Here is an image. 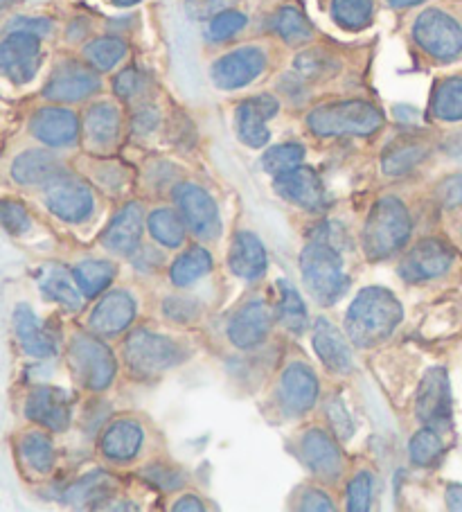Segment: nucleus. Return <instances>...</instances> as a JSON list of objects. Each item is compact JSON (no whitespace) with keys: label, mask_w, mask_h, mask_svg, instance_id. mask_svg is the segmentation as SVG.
Wrapping results in <instances>:
<instances>
[{"label":"nucleus","mask_w":462,"mask_h":512,"mask_svg":"<svg viewBox=\"0 0 462 512\" xmlns=\"http://www.w3.org/2000/svg\"><path fill=\"white\" fill-rule=\"evenodd\" d=\"M402 316V303L393 291L368 287L350 305L345 328H348V337L354 346L372 348L395 332L397 325L402 323Z\"/></svg>","instance_id":"1"},{"label":"nucleus","mask_w":462,"mask_h":512,"mask_svg":"<svg viewBox=\"0 0 462 512\" xmlns=\"http://www.w3.org/2000/svg\"><path fill=\"white\" fill-rule=\"evenodd\" d=\"M302 280L318 303L334 305L345 289H348V276L343 271V258L334 244L314 237L300 253Z\"/></svg>","instance_id":"2"},{"label":"nucleus","mask_w":462,"mask_h":512,"mask_svg":"<svg viewBox=\"0 0 462 512\" xmlns=\"http://www.w3.org/2000/svg\"><path fill=\"white\" fill-rule=\"evenodd\" d=\"M411 237V215L406 206L395 197H384L372 206L366 231H363V249L370 260H384L402 249Z\"/></svg>","instance_id":"3"},{"label":"nucleus","mask_w":462,"mask_h":512,"mask_svg":"<svg viewBox=\"0 0 462 512\" xmlns=\"http://www.w3.org/2000/svg\"><path fill=\"white\" fill-rule=\"evenodd\" d=\"M307 125L316 136H370L384 125V116L368 102L350 100L314 109Z\"/></svg>","instance_id":"4"},{"label":"nucleus","mask_w":462,"mask_h":512,"mask_svg":"<svg viewBox=\"0 0 462 512\" xmlns=\"http://www.w3.org/2000/svg\"><path fill=\"white\" fill-rule=\"evenodd\" d=\"M124 359L136 375L154 377L179 364L183 350L179 343L161 334L138 330L124 343Z\"/></svg>","instance_id":"5"},{"label":"nucleus","mask_w":462,"mask_h":512,"mask_svg":"<svg viewBox=\"0 0 462 512\" xmlns=\"http://www.w3.org/2000/svg\"><path fill=\"white\" fill-rule=\"evenodd\" d=\"M68 361L75 377L91 391L109 388L115 377V368H118L109 346H104L100 339L86 337V334H79L70 341Z\"/></svg>","instance_id":"6"},{"label":"nucleus","mask_w":462,"mask_h":512,"mask_svg":"<svg viewBox=\"0 0 462 512\" xmlns=\"http://www.w3.org/2000/svg\"><path fill=\"white\" fill-rule=\"evenodd\" d=\"M413 37L424 52L440 61L462 55V25L440 10H426L415 21Z\"/></svg>","instance_id":"7"},{"label":"nucleus","mask_w":462,"mask_h":512,"mask_svg":"<svg viewBox=\"0 0 462 512\" xmlns=\"http://www.w3.org/2000/svg\"><path fill=\"white\" fill-rule=\"evenodd\" d=\"M174 201L192 235H197L199 240H217L221 219L215 199L206 190L192 183H181L174 190Z\"/></svg>","instance_id":"8"},{"label":"nucleus","mask_w":462,"mask_h":512,"mask_svg":"<svg viewBox=\"0 0 462 512\" xmlns=\"http://www.w3.org/2000/svg\"><path fill=\"white\" fill-rule=\"evenodd\" d=\"M48 208L68 224H82L93 213V192L75 176L59 174L46 183Z\"/></svg>","instance_id":"9"},{"label":"nucleus","mask_w":462,"mask_h":512,"mask_svg":"<svg viewBox=\"0 0 462 512\" xmlns=\"http://www.w3.org/2000/svg\"><path fill=\"white\" fill-rule=\"evenodd\" d=\"M41 66L39 37L28 32H10L0 43V68L14 84H28Z\"/></svg>","instance_id":"10"},{"label":"nucleus","mask_w":462,"mask_h":512,"mask_svg":"<svg viewBox=\"0 0 462 512\" xmlns=\"http://www.w3.org/2000/svg\"><path fill=\"white\" fill-rule=\"evenodd\" d=\"M266 68V55L255 46H246L228 52L226 57L212 64L210 77L217 88H224V91H235V88L248 86L255 82L257 77L264 73Z\"/></svg>","instance_id":"11"},{"label":"nucleus","mask_w":462,"mask_h":512,"mask_svg":"<svg viewBox=\"0 0 462 512\" xmlns=\"http://www.w3.org/2000/svg\"><path fill=\"white\" fill-rule=\"evenodd\" d=\"M417 418L433 429L451 422V386L444 368H431L417 388Z\"/></svg>","instance_id":"12"},{"label":"nucleus","mask_w":462,"mask_h":512,"mask_svg":"<svg viewBox=\"0 0 462 512\" xmlns=\"http://www.w3.org/2000/svg\"><path fill=\"white\" fill-rule=\"evenodd\" d=\"M453 264V251L440 240H422L406 253L399 273L408 282H422L440 278Z\"/></svg>","instance_id":"13"},{"label":"nucleus","mask_w":462,"mask_h":512,"mask_svg":"<svg viewBox=\"0 0 462 512\" xmlns=\"http://www.w3.org/2000/svg\"><path fill=\"white\" fill-rule=\"evenodd\" d=\"M97 88H100V77L91 68L77 64V61H64L52 73L50 82L43 88V95L52 102H79L93 95Z\"/></svg>","instance_id":"14"},{"label":"nucleus","mask_w":462,"mask_h":512,"mask_svg":"<svg viewBox=\"0 0 462 512\" xmlns=\"http://www.w3.org/2000/svg\"><path fill=\"white\" fill-rule=\"evenodd\" d=\"M275 190L282 199H287L296 206L305 210H318L325 208V185L312 167H296L280 176H275Z\"/></svg>","instance_id":"15"},{"label":"nucleus","mask_w":462,"mask_h":512,"mask_svg":"<svg viewBox=\"0 0 462 512\" xmlns=\"http://www.w3.org/2000/svg\"><path fill=\"white\" fill-rule=\"evenodd\" d=\"M280 104L273 95H257L239 104L237 109V134L248 147H264L269 143V129L266 120L278 113Z\"/></svg>","instance_id":"16"},{"label":"nucleus","mask_w":462,"mask_h":512,"mask_svg":"<svg viewBox=\"0 0 462 512\" xmlns=\"http://www.w3.org/2000/svg\"><path fill=\"white\" fill-rule=\"evenodd\" d=\"M280 400L289 416H302L318 400V379L305 364H291L280 379Z\"/></svg>","instance_id":"17"},{"label":"nucleus","mask_w":462,"mask_h":512,"mask_svg":"<svg viewBox=\"0 0 462 512\" xmlns=\"http://www.w3.org/2000/svg\"><path fill=\"white\" fill-rule=\"evenodd\" d=\"M271 330V312L264 300H251L239 310L228 323V339L237 348L251 350L269 337Z\"/></svg>","instance_id":"18"},{"label":"nucleus","mask_w":462,"mask_h":512,"mask_svg":"<svg viewBox=\"0 0 462 512\" xmlns=\"http://www.w3.org/2000/svg\"><path fill=\"white\" fill-rule=\"evenodd\" d=\"M25 416L39 425L64 431L70 422V397L55 386H39L25 402Z\"/></svg>","instance_id":"19"},{"label":"nucleus","mask_w":462,"mask_h":512,"mask_svg":"<svg viewBox=\"0 0 462 512\" xmlns=\"http://www.w3.org/2000/svg\"><path fill=\"white\" fill-rule=\"evenodd\" d=\"M30 129L41 143H46L50 147H68L77 140L79 122L73 111L46 107L34 113Z\"/></svg>","instance_id":"20"},{"label":"nucleus","mask_w":462,"mask_h":512,"mask_svg":"<svg viewBox=\"0 0 462 512\" xmlns=\"http://www.w3.org/2000/svg\"><path fill=\"white\" fill-rule=\"evenodd\" d=\"M302 456L309 470L321 476V479H336L343 470L341 449L336 447L334 438L323 429H309L302 436Z\"/></svg>","instance_id":"21"},{"label":"nucleus","mask_w":462,"mask_h":512,"mask_svg":"<svg viewBox=\"0 0 462 512\" xmlns=\"http://www.w3.org/2000/svg\"><path fill=\"white\" fill-rule=\"evenodd\" d=\"M314 350L325 368L332 373L348 375L352 370V350L343 332L327 319H318L314 325Z\"/></svg>","instance_id":"22"},{"label":"nucleus","mask_w":462,"mask_h":512,"mask_svg":"<svg viewBox=\"0 0 462 512\" xmlns=\"http://www.w3.org/2000/svg\"><path fill=\"white\" fill-rule=\"evenodd\" d=\"M133 316H136V303L127 291H111L91 314V328L102 337H111V334L127 330Z\"/></svg>","instance_id":"23"},{"label":"nucleus","mask_w":462,"mask_h":512,"mask_svg":"<svg viewBox=\"0 0 462 512\" xmlns=\"http://www.w3.org/2000/svg\"><path fill=\"white\" fill-rule=\"evenodd\" d=\"M142 240V208L140 203H127L111 226L102 235V242L109 251L129 255L140 246Z\"/></svg>","instance_id":"24"},{"label":"nucleus","mask_w":462,"mask_h":512,"mask_svg":"<svg viewBox=\"0 0 462 512\" xmlns=\"http://www.w3.org/2000/svg\"><path fill=\"white\" fill-rule=\"evenodd\" d=\"M266 251L257 235L242 231L233 237L228 253V267L237 278L244 280H257L266 273Z\"/></svg>","instance_id":"25"},{"label":"nucleus","mask_w":462,"mask_h":512,"mask_svg":"<svg viewBox=\"0 0 462 512\" xmlns=\"http://www.w3.org/2000/svg\"><path fill=\"white\" fill-rule=\"evenodd\" d=\"M14 330L19 337L21 348L28 352L34 359H48L57 352V341L41 328L37 319L28 305H19L14 310Z\"/></svg>","instance_id":"26"},{"label":"nucleus","mask_w":462,"mask_h":512,"mask_svg":"<svg viewBox=\"0 0 462 512\" xmlns=\"http://www.w3.org/2000/svg\"><path fill=\"white\" fill-rule=\"evenodd\" d=\"M59 174H64V167H61L59 158L46 152V149H30V152L16 156L12 163L14 181L21 185L50 183Z\"/></svg>","instance_id":"27"},{"label":"nucleus","mask_w":462,"mask_h":512,"mask_svg":"<svg viewBox=\"0 0 462 512\" xmlns=\"http://www.w3.org/2000/svg\"><path fill=\"white\" fill-rule=\"evenodd\" d=\"M142 445V429L138 422L120 420L106 429L102 438V452L111 461H131Z\"/></svg>","instance_id":"28"},{"label":"nucleus","mask_w":462,"mask_h":512,"mask_svg":"<svg viewBox=\"0 0 462 512\" xmlns=\"http://www.w3.org/2000/svg\"><path fill=\"white\" fill-rule=\"evenodd\" d=\"M86 138L95 147H111L120 136V111L113 104H95L86 113Z\"/></svg>","instance_id":"29"},{"label":"nucleus","mask_w":462,"mask_h":512,"mask_svg":"<svg viewBox=\"0 0 462 512\" xmlns=\"http://www.w3.org/2000/svg\"><path fill=\"white\" fill-rule=\"evenodd\" d=\"M113 490H115L113 476H109L106 472H93L70 485L68 492L64 494V501L68 506H75V508L93 506L97 501L109 499Z\"/></svg>","instance_id":"30"},{"label":"nucleus","mask_w":462,"mask_h":512,"mask_svg":"<svg viewBox=\"0 0 462 512\" xmlns=\"http://www.w3.org/2000/svg\"><path fill=\"white\" fill-rule=\"evenodd\" d=\"M41 289L50 300L61 303L68 310L77 312L82 307V296H79L77 280L73 282V276L64 267H46L41 273Z\"/></svg>","instance_id":"31"},{"label":"nucleus","mask_w":462,"mask_h":512,"mask_svg":"<svg viewBox=\"0 0 462 512\" xmlns=\"http://www.w3.org/2000/svg\"><path fill=\"white\" fill-rule=\"evenodd\" d=\"M280 303H278V319L293 334H302L307 328V307L305 300L298 294V289L287 280H278Z\"/></svg>","instance_id":"32"},{"label":"nucleus","mask_w":462,"mask_h":512,"mask_svg":"<svg viewBox=\"0 0 462 512\" xmlns=\"http://www.w3.org/2000/svg\"><path fill=\"white\" fill-rule=\"evenodd\" d=\"M426 156L424 143H417V140H402V143H395L386 149L384 161L381 167L390 176H402L411 172L415 165H420Z\"/></svg>","instance_id":"33"},{"label":"nucleus","mask_w":462,"mask_h":512,"mask_svg":"<svg viewBox=\"0 0 462 512\" xmlns=\"http://www.w3.org/2000/svg\"><path fill=\"white\" fill-rule=\"evenodd\" d=\"M433 116L444 122L462 120V77H449L433 93Z\"/></svg>","instance_id":"34"},{"label":"nucleus","mask_w":462,"mask_h":512,"mask_svg":"<svg viewBox=\"0 0 462 512\" xmlns=\"http://www.w3.org/2000/svg\"><path fill=\"white\" fill-rule=\"evenodd\" d=\"M212 269V258L206 249H199V246H192L190 251H185L179 260L174 262L170 271L172 282L179 287H188L192 282L206 276Z\"/></svg>","instance_id":"35"},{"label":"nucleus","mask_w":462,"mask_h":512,"mask_svg":"<svg viewBox=\"0 0 462 512\" xmlns=\"http://www.w3.org/2000/svg\"><path fill=\"white\" fill-rule=\"evenodd\" d=\"M113 276H115V267L111 262H104V260H86L75 267L77 285L88 298H95L97 294H102V291L111 285Z\"/></svg>","instance_id":"36"},{"label":"nucleus","mask_w":462,"mask_h":512,"mask_svg":"<svg viewBox=\"0 0 462 512\" xmlns=\"http://www.w3.org/2000/svg\"><path fill=\"white\" fill-rule=\"evenodd\" d=\"M149 233L167 249H176V246L183 244L185 228L179 213H174L170 208H158L149 215Z\"/></svg>","instance_id":"37"},{"label":"nucleus","mask_w":462,"mask_h":512,"mask_svg":"<svg viewBox=\"0 0 462 512\" xmlns=\"http://www.w3.org/2000/svg\"><path fill=\"white\" fill-rule=\"evenodd\" d=\"M127 55V43L115 37H102L88 43L84 57L95 70H111Z\"/></svg>","instance_id":"38"},{"label":"nucleus","mask_w":462,"mask_h":512,"mask_svg":"<svg viewBox=\"0 0 462 512\" xmlns=\"http://www.w3.org/2000/svg\"><path fill=\"white\" fill-rule=\"evenodd\" d=\"M375 0H332L334 21L345 30H363L370 25Z\"/></svg>","instance_id":"39"},{"label":"nucleus","mask_w":462,"mask_h":512,"mask_svg":"<svg viewBox=\"0 0 462 512\" xmlns=\"http://www.w3.org/2000/svg\"><path fill=\"white\" fill-rule=\"evenodd\" d=\"M275 30H278L280 37L291 43V46H298V43H305L312 39L314 28L312 23L307 21V16L302 14L298 7H282L275 16Z\"/></svg>","instance_id":"40"},{"label":"nucleus","mask_w":462,"mask_h":512,"mask_svg":"<svg viewBox=\"0 0 462 512\" xmlns=\"http://www.w3.org/2000/svg\"><path fill=\"white\" fill-rule=\"evenodd\" d=\"M21 456L32 470L46 474L52 470L55 463V454H52V443L48 436H43L41 431H30L28 436L21 440Z\"/></svg>","instance_id":"41"},{"label":"nucleus","mask_w":462,"mask_h":512,"mask_svg":"<svg viewBox=\"0 0 462 512\" xmlns=\"http://www.w3.org/2000/svg\"><path fill=\"white\" fill-rule=\"evenodd\" d=\"M302 158H305V149H302V145H296V143L275 145L262 156V167H264V172L280 176L284 172L300 167Z\"/></svg>","instance_id":"42"},{"label":"nucleus","mask_w":462,"mask_h":512,"mask_svg":"<svg viewBox=\"0 0 462 512\" xmlns=\"http://www.w3.org/2000/svg\"><path fill=\"white\" fill-rule=\"evenodd\" d=\"M442 440L438 436V431L433 427H426L411 438V445H408V454H411V461L420 467H429L433 463H438V458L442 456Z\"/></svg>","instance_id":"43"},{"label":"nucleus","mask_w":462,"mask_h":512,"mask_svg":"<svg viewBox=\"0 0 462 512\" xmlns=\"http://www.w3.org/2000/svg\"><path fill=\"white\" fill-rule=\"evenodd\" d=\"M246 28V16L242 12L235 10H224L212 16V21L208 25V39L210 41H228L230 37H235L237 32H242Z\"/></svg>","instance_id":"44"},{"label":"nucleus","mask_w":462,"mask_h":512,"mask_svg":"<svg viewBox=\"0 0 462 512\" xmlns=\"http://www.w3.org/2000/svg\"><path fill=\"white\" fill-rule=\"evenodd\" d=\"M372 492H375V479H372V474L361 472L354 476L348 485V510L366 512L370 508Z\"/></svg>","instance_id":"45"},{"label":"nucleus","mask_w":462,"mask_h":512,"mask_svg":"<svg viewBox=\"0 0 462 512\" xmlns=\"http://www.w3.org/2000/svg\"><path fill=\"white\" fill-rule=\"evenodd\" d=\"M0 219H3V226L7 233L12 235H21L30 228V217L28 210H25L21 203L5 199L0 203Z\"/></svg>","instance_id":"46"},{"label":"nucleus","mask_w":462,"mask_h":512,"mask_svg":"<svg viewBox=\"0 0 462 512\" xmlns=\"http://www.w3.org/2000/svg\"><path fill=\"white\" fill-rule=\"evenodd\" d=\"M163 312L167 319L179 321V323H190L197 319L201 307L197 300H192V298H167L163 305Z\"/></svg>","instance_id":"47"},{"label":"nucleus","mask_w":462,"mask_h":512,"mask_svg":"<svg viewBox=\"0 0 462 512\" xmlns=\"http://www.w3.org/2000/svg\"><path fill=\"white\" fill-rule=\"evenodd\" d=\"M115 93H118L122 100H133V97L142 93L145 88V77H142L136 68H127L115 77Z\"/></svg>","instance_id":"48"},{"label":"nucleus","mask_w":462,"mask_h":512,"mask_svg":"<svg viewBox=\"0 0 462 512\" xmlns=\"http://www.w3.org/2000/svg\"><path fill=\"white\" fill-rule=\"evenodd\" d=\"M327 418H330V425L334 429V434L341 440H348L352 436V420L350 413L345 411V404L341 400H332L330 406H327Z\"/></svg>","instance_id":"49"},{"label":"nucleus","mask_w":462,"mask_h":512,"mask_svg":"<svg viewBox=\"0 0 462 512\" xmlns=\"http://www.w3.org/2000/svg\"><path fill=\"white\" fill-rule=\"evenodd\" d=\"M145 476L151 483L158 485V488H163V490H176L183 485V474H179L176 470H170V467H163V465L151 467V470L145 472Z\"/></svg>","instance_id":"50"},{"label":"nucleus","mask_w":462,"mask_h":512,"mask_svg":"<svg viewBox=\"0 0 462 512\" xmlns=\"http://www.w3.org/2000/svg\"><path fill=\"white\" fill-rule=\"evenodd\" d=\"M10 32H28L34 34V37H48L52 32V23L48 19H32V16H19L10 23Z\"/></svg>","instance_id":"51"},{"label":"nucleus","mask_w":462,"mask_h":512,"mask_svg":"<svg viewBox=\"0 0 462 512\" xmlns=\"http://www.w3.org/2000/svg\"><path fill=\"white\" fill-rule=\"evenodd\" d=\"M438 199L444 203L447 208L453 206H462V174L449 176L438 185Z\"/></svg>","instance_id":"52"},{"label":"nucleus","mask_w":462,"mask_h":512,"mask_svg":"<svg viewBox=\"0 0 462 512\" xmlns=\"http://www.w3.org/2000/svg\"><path fill=\"white\" fill-rule=\"evenodd\" d=\"M300 510H316V512H330L334 510L332 499L321 490H307L300 499Z\"/></svg>","instance_id":"53"},{"label":"nucleus","mask_w":462,"mask_h":512,"mask_svg":"<svg viewBox=\"0 0 462 512\" xmlns=\"http://www.w3.org/2000/svg\"><path fill=\"white\" fill-rule=\"evenodd\" d=\"M226 0H190L188 3V12L194 19H206V16L215 14Z\"/></svg>","instance_id":"54"},{"label":"nucleus","mask_w":462,"mask_h":512,"mask_svg":"<svg viewBox=\"0 0 462 512\" xmlns=\"http://www.w3.org/2000/svg\"><path fill=\"white\" fill-rule=\"evenodd\" d=\"M156 122H158L156 113L151 109H145V111L138 113L136 120H133V127H136V131H140V134H147L149 129L156 127Z\"/></svg>","instance_id":"55"},{"label":"nucleus","mask_w":462,"mask_h":512,"mask_svg":"<svg viewBox=\"0 0 462 512\" xmlns=\"http://www.w3.org/2000/svg\"><path fill=\"white\" fill-rule=\"evenodd\" d=\"M447 506L451 510H462V485L453 483L447 488Z\"/></svg>","instance_id":"56"},{"label":"nucleus","mask_w":462,"mask_h":512,"mask_svg":"<svg viewBox=\"0 0 462 512\" xmlns=\"http://www.w3.org/2000/svg\"><path fill=\"white\" fill-rule=\"evenodd\" d=\"M174 510L176 512H185V510H192V512H201L203 510V503L197 497H183L174 503Z\"/></svg>","instance_id":"57"},{"label":"nucleus","mask_w":462,"mask_h":512,"mask_svg":"<svg viewBox=\"0 0 462 512\" xmlns=\"http://www.w3.org/2000/svg\"><path fill=\"white\" fill-rule=\"evenodd\" d=\"M444 149H447V154L458 158V161H462V131H458L456 136H451L447 140V145H444Z\"/></svg>","instance_id":"58"},{"label":"nucleus","mask_w":462,"mask_h":512,"mask_svg":"<svg viewBox=\"0 0 462 512\" xmlns=\"http://www.w3.org/2000/svg\"><path fill=\"white\" fill-rule=\"evenodd\" d=\"M388 3L393 7H411V5L422 3V0H388Z\"/></svg>","instance_id":"59"},{"label":"nucleus","mask_w":462,"mask_h":512,"mask_svg":"<svg viewBox=\"0 0 462 512\" xmlns=\"http://www.w3.org/2000/svg\"><path fill=\"white\" fill-rule=\"evenodd\" d=\"M136 3H140V0H113V5H118V7H131Z\"/></svg>","instance_id":"60"},{"label":"nucleus","mask_w":462,"mask_h":512,"mask_svg":"<svg viewBox=\"0 0 462 512\" xmlns=\"http://www.w3.org/2000/svg\"><path fill=\"white\" fill-rule=\"evenodd\" d=\"M7 3H12V0H5V5H7Z\"/></svg>","instance_id":"61"}]
</instances>
